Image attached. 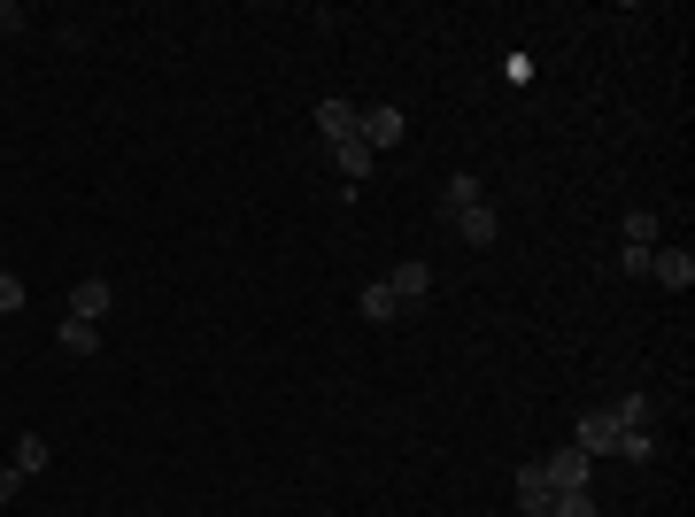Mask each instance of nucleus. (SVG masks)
Segmentation results:
<instances>
[{
    "label": "nucleus",
    "mask_w": 695,
    "mask_h": 517,
    "mask_svg": "<svg viewBox=\"0 0 695 517\" xmlns=\"http://www.w3.org/2000/svg\"><path fill=\"white\" fill-rule=\"evenodd\" d=\"M402 132H410V116L394 109V101H371V109H355V140L379 155V148H402Z\"/></svg>",
    "instance_id": "1"
},
{
    "label": "nucleus",
    "mask_w": 695,
    "mask_h": 517,
    "mask_svg": "<svg viewBox=\"0 0 695 517\" xmlns=\"http://www.w3.org/2000/svg\"><path fill=\"white\" fill-rule=\"evenodd\" d=\"M649 278L673 286V294H688L695 286V247H657V255H649Z\"/></svg>",
    "instance_id": "2"
},
{
    "label": "nucleus",
    "mask_w": 695,
    "mask_h": 517,
    "mask_svg": "<svg viewBox=\"0 0 695 517\" xmlns=\"http://www.w3.org/2000/svg\"><path fill=\"white\" fill-rule=\"evenodd\" d=\"M587 472H595V456H580V448H556V456H541V479L564 495V487H587Z\"/></svg>",
    "instance_id": "3"
},
{
    "label": "nucleus",
    "mask_w": 695,
    "mask_h": 517,
    "mask_svg": "<svg viewBox=\"0 0 695 517\" xmlns=\"http://www.w3.org/2000/svg\"><path fill=\"white\" fill-rule=\"evenodd\" d=\"M386 286H394V302H402V310H425L433 271H425V263H394V271H386Z\"/></svg>",
    "instance_id": "4"
},
{
    "label": "nucleus",
    "mask_w": 695,
    "mask_h": 517,
    "mask_svg": "<svg viewBox=\"0 0 695 517\" xmlns=\"http://www.w3.org/2000/svg\"><path fill=\"white\" fill-rule=\"evenodd\" d=\"M109 302H117V286H109V278H78V286H70V317H85V325H101V317H109Z\"/></svg>",
    "instance_id": "5"
},
{
    "label": "nucleus",
    "mask_w": 695,
    "mask_h": 517,
    "mask_svg": "<svg viewBox=\"0 0 695 517\" xmlns=\"http://www.w3.org/2000/svg\"><path fill=\"white\" fill-rule=\"evenodd\" d=\"M572 448H580V456H611V448H618L611 409H587V417H580V433H572Z\"/></svg>",
    "instance_id": "6"
},
{
    "label": "nucleus",
    "mask_w": 695,
    "mask_h": 517,
    "mask_svg": "<svg viewBox=\"0 0 695 517\" xmlns=\"http://www.w3.org/2000/svg\"><path fill=\"white\" fill-rule=\"evenodd\" d=\"M449 224L464 232V247H495V240H503V216H495L487 201H480V209H464V216H449Z\"/></svg>",
    "instance_id": "7"
},
{
    "label": "nucleus",
    "mask_w": 695,
    "mask_h": 517,
    "mask_svg": "<svg viewBox=\"0 0 695 517\" xmlns=\"http://www.w3.org/2000/svg\"><path fill=\"white\" fill-rule=\"evenodd\" d=\"M318 140H325V148L355 140V101H318Z\"/></svg>",
    "instance_id": "8"
},
{
    "label": "nucleus",
    "mask_w": 695,
    "mask_h": 517,
    "mask_svg": "<svg viewBox=\"0 0 695 517\" xmlns=\"http://www.w3.org/2000/svg\"><path fill=\"white\" fill-rule=\"evenodd\" d=\"M355 310H363V317H371V325H394V317H410V310H402V302H394V286H386V278H371V286H363V294H355Z\"/></svg>",
    "instance_id": "9"
},
{
    "label": "nucleus",
    "mask_w": 695,
    "mask_h": 517,
    "mask_svg": "<svg viewBox=\"0 0 695 517\" xmlns=\"http://www.w3.org/2000/svg\"><path fill=\"white\" fill-rule=\"evenodd\" d=\"M54 347L85 363V355H101V325H85V317H62V333H54Z\"/></svg>",
    "instance_id": "10"
},
{
    "label": "nucleus",
    "mask_w": 695,
    "mask_h": 517,
    "mask_svg": "<svg viewBox=\"0 0 695 517\" xmlns=\"http://www.w3.org/2000/svg\"><path fill=\"white\" fill-rule=\"evenodd\" d=\"M649 417H657V394H618V409H611L618 433H649Z\"/></svg>",
    "instance_id": "11"
},
{
    "label": "nucleus",
    "mask_w": 695,
    "mask_h": 517,
    "mask_svg": "<svg viewBox=\"0 0 695 517\" xmlns=\"http://www.w3.org/2000/svg\"><path fill=\"white\" fill-rule=\"evenodd\" d=\"M548 503H556V487L541 479V464H525V472H518V510L525 517H548Z\"/></svg>",
    "instance_id": "12"
},
{
    "label": "nucleus",
    "mask_w": 695,
    "mask_h": 517,
    "mask_svg": "<svg viewBox=\"0 0 695 517\" xmlns=\"http://www.w3.org/2000/svg\"><path fill=\"white\" fill-rule=\"evenodd\" d=\"M480 201H487V193H480V178L472 171H456L449 185H441V216H464V209H480Z\"/></svg>",
    "instance_id": "13"
},
{
    "label": "nucleus",
    "mask_w": 695,
    "mask_h": 517,
    "mask_svg": "<svg viewBox=\"0 0 695 517\" xmlns=\"http://www.w3.org/2000/svg\"><path fill=\"white\" fill-rule=\"evenodd\" d=\"M626 247H665L657 240V209H626Z\"/></svg>",
    "instance_id": "14"
},
{
    "label": "nucleus",
    "mask_w": 695,
    "mask_h": 517,
    "mask_svg": "<svg viewBox=\"0 0 695 517\" xmlns=\"http://www.w3.org/2000/svg\"><path fill=\"white\" fill-rule=\"evenodd\" d=\"M333 163H341V178L355 185V178H371V148H363V140H341V148H333Z\"/></svg>",
    "instance_id": "15"
},
{
    "label": "nucleus",
    "mask_w": 695,
    "mask_h": 517,
    "mask_svg": "<svg viewBox=\"0 0 695 517\" xmlns=\"http://www.w3.org/2000/svg\"><path fill=\"white\" fill-rule=\"evenodd\" d=\"M611 456H626V464H657V433H618Z\"/></svg>",
    "instance_id": "16"
},
{
    "label": "nucleus",
    "mask_w": 695,
    "mask_h": 517,
    "mask_svg": "<svg viewBox=\"0 0 695 517\" xmlns=\"http://www.w3.org/2000/svg\"><path fill=\"white\" fill-rule=\"evenodd\" d=\"M16 472H23V479H39V472H47V440H39V433H23V440H16Z\"/></svg>",
    "instance_id": "17"
},
{
    "label": "nucleus",
    "mask_w": 695,
    "mask_h": 517,
    "mask_svg": "<svg viewBox=\"0 0 695 517\" xmlns=\"http://www.w3.org/2000/svg\"><path fill=\"white\" fill-rule=\"evenodd\" d=\"M548 517H595V495H587V487H564V495L548 503Z\"/></svg>",
    "instance_id": "18"
},
{
    "label": "nucleus",
    "mask_w": 695,
    "mask_h": 517,
    "mask_svg": "<svg viewBox=\"0 0 695 517\" xmlns=\"http://www.w3.org/2000/svg\"><path fill=\"white\" fill-rule=\"evenodd\" d=\"M23 302H31V286H23V278H16V271H0V317H16V310H23Z\"/></svg>",
    "instance_id": "19"
},
{
    "label": "nucleus",
    "mask_w": 695,
    "mask_h": 517,
    "mask_svg": "<svg viewBox=\"0 0 695 517\" xmlns=\"http://www.w3.org/2000/svg\"><path fill=\"white\" fill-rule=\"evenodd\" d=\"M649 255H657V247H618V271H626V278H649Z\"/></svg>",
    "instance_id": "20"
},
{
    "label": "nucleus",
    "mask_w": 695,
    "mask_h": 517,
    "mask_svg": "<svg viewBox=\"0 0 695 517\" xmlns=\"http://www.w3.org/2000/svg\"><path fill=\"white\" fill-rule=\"evenodd\" d=\"M16 495H23V472H16V464H0V510H8Z\"/></svg>",
    "instance_id": "21"
},
{
    "label": "nucleus",
    "mask_w": 695,
    "mask_h": 517,
    "mask_svg": "<svg viewBox=\"0 0 695 517\" xmlns=\"http://www.w3.org/2000/svg\"><path fill=\"white\" fill-rule=\"evenodd\" d=\"M0 31H23V8L16 0H0Z\"/></svg>",
    "instance_id": "22"
}]
</instances>
